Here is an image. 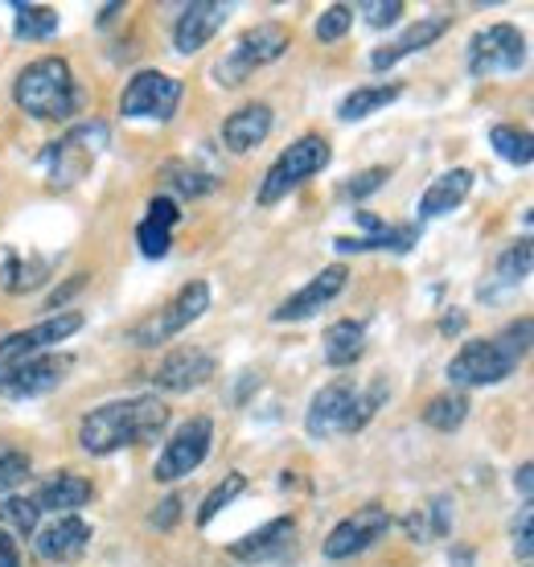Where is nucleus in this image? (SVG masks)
<instances>
[{
  "instance_id": "obj_1",
  "label": "nucleus",
  "mask_w": 534,
  "mask_h": 567,
  "mask_svg": "<svg viewBox=\"0 0 534 567\" xmlns=\"http://www.w3.org/2000/svg\"><path fill=\"white\" fill-rule=\"evenodd\" d=\"M170 427V408L156 395H132L99 403L95 412L83 415L79 424V449L91 456H112L127 444H144V440L161 436Z\"/></svg>"
},
{
  "instance_id": "obj_2",
  "label": "nucleus",
  "mask_w": 534,
  "mask_h": 567,
  "mask_svg": "<svg viewBox=\"0 0 534 567\" xmlns=\"http://www.w3.org/2000/svg\"><path fill=\"white\" fill-rule=\"evenodd\" d=\"M534 350V317H518L510 321L506 329H497L493 338L464 341L456 358L449 362V383L461 386V391H473V386H493L510 379L518 362Z\"/></svg>"
},
{
  "instance_id": "obj_3",
  "label": "nucleus",
  "mask_w": 534,
  "mask_h": 567,
  "mask_svg": "<svg viewBox=\"0 0 534 567\" xmlns=\"http://www.w3.org/2000/svg\"><path fill=\"white\" fill-rule=\"evenodd\" d=\"M13 100L33 120H71L79 112L83 95L74 86L71 62L58 54H45V58H33L29 66L17 71Z\"/></svg>"
},
{
  "instance_id": "obj_4",
  "label": "nucleus",
  "mask_w": 534,
  "mask_h": 567,
  "mask_svg": "<svg viewBox=\"0 0 534 567\" xmlns=\"http://www.w3.org/2000/svg\"><path fill=\"white\" fill-rule=\"evenodd\" d=\"M288 45H292L288 25H280V21H259V25L247 29L239 42L230 45V54L214 66V79H218L223 86L247 83L259 66H271L276 58L288 54Z\"/></svg>"
},
{
  "instance_id": "obj_5",
  "label": "nucleus",
  "mask_w": 534,
  "mask_h": 567,
  "mask_svg": "<svg viewBox=\"0 0 534 567\" xmlns=\"http://www.w3.org/2000/svg\"><path fill=\"white\" fill-rule=\"evenodd\" d=\"M329 161H333V148H329L325 136H300V141H292L271 161V169L264 173V182H259V206H276L280 198H288L296 185L317 177Z\"/></svg>"
},
{
  "instance_id": "obj_6",
  "label": "nucleus",
  "mask_w": 534,
  "mask_h": 567,
  "mask_svg": "<svg viewBox=\"0 0 534 567\" xmlns=\"http://www.w3.org/2000/svg\"><path fill=\"white\" fill-rule=\"evenodd\" d=\"M206 309H210V284L189 280L182 292L170 300V305H161L156 312H148L144 321H136V326L127 329V341H132V346H141V350L165 346V341H173L177 333H185V329L194 326Z\"/></svg>"
},
{
  "instance_id": "obj_7",
  "label": "nucleus",
  "mask_w": 534,
  "mask_h": 567,
  "mask_svg": "<svg viewBox=\"0 0 534 567\" xmlns=\"http://www.w3.org/2000/svg\"><path fill=\"white\" fill-rule=\"evenodd\" d=\"M182 95V79H173L165 71H141L127 79L124 95H120V115L124 120H161L165 124V120L177 115Z\"/></svg>"
},
{
  "instance_id": "obj_8",
  "label": "nucleus",
  "mask_w": 534,
  "mask_h": 567,
  "mask_svg": "<svg viewBox=\"0 0 534 567\" xmlns=\"http://www.w3.org/2000/svg\"><path fill=\"white\" fill-rule=\"evenodd\" d=\"M526 62V38L518 25L497 21V25L473 33L469 42V74L473 79H493V74H514Z\"/></svg>"
},
{
  "instance_id": "obj_9",
  "label": "nucleus",
  "mask_w": 534,
  "mask_h": 567,
  "mask_svg": "<svg viewBox=\"0 0 534 567\" xmlns=\"http://www.w3.org/2000/svg\"><path fill=\"white\" fill-rule=\"evenodd\" d=\"M210 444H214V420H206V415L185 420V424L170 436V444L161 449V456H156L153 477L161 485L189 477V473L210 456Z\"/></svg>"
},
{
  "instance_id": "obj_10",
  "label": "nucleus",
  "mask_w": 534,
  "mask_h": 567,
  "mask_svg": "<svg viewBox=\"0 0 534 567\" xmlns=\"http://www.w3.org/2000/svg\"><path fill=\"white\" fill-rule=\"evenodd\" d=\"M79 329H83V312L66 309V312H54V317L38 321V326L21 329V333H9V338L0 341V374H4V370H13V367H21V362H29V358L50 354L58 341L74 338Z\"/></svg>"
},
{
  "instance_id": "obj_11",
  "label": "nucleus",
  "mask_w": 534,
  "mask_h": 567,
  "mask_svg": "<svg viewBox=\"0 0 534 567\" xmlns=\"http://www.w3.org/2000/svg\"><path fill=\"white\" fill-rule=\"evenodd\" d=\"M387 530H391V514H387V506L370 502V506H358L353 514H346V518L325 535L321 551H325V559H350V555L370 551Z\"/></svg>"
},
{
  "instance_id": "obj_12",
  "label": "nucleus",
  "mask_w": 534,
  "mask_h": 567,
  "mask_svg": "<svg viewBox=\"0 0 534 567\" xmlns=\"http://www.w3.org/2000/svg\"><path fill=\"white\" fill-rule=\"evenodd\" d=\"M71 367H74L71 354L29 358V362H21V367H13V370H4V374H0V395H4V399H38V395H50L54 386L66 383Z\"/></svg>"
},
{
  "instance_id": "obj_13",
  "label": "nucleus",
  "mask_w": 534,
  "mask_h": 567,
  "mask_svg": "<svg viewBox=\"0 0 534 567\" xmlns=\"http://www.w3.org/2000/svg\"><path fill=\"white\" fill-rule=\"evenodd\" d=\"M353 403H358V386H353V379H333L329 386H321L309 403V415H305L309 436L325 440V436H338V432H350Z\"/></svg>"
},
{
  "instance_id": "obj_14",
  "label": "nucleus",
  "mask_w": 534,
  "mask_h": 567,
  "mask_svg": "<svg viewBox=\"0 0 534 567\" xmlns=\"http://www.w3.org/2000/svg\"><path fill=\"white\" fill-rule=\"evenodd\" d=\"M346 280H350V271L341 268V264H333V268L317 271L300 292H292L288 300H280V309H271V321L276 326H292V321H309L312 312H321L329 300L341 297V288H346Z\"/></svg>"
},
{
  "instance_id": "obj_15",
  "label": "nucleus",
  "mask_w": 534,
  "mask_h": 567,
  "mask_svg": "<svg viewBox=\"0 0 534 567\" xmlns=\"http://www.w3.org/2000/svg\"><path fill=\"white\" fill-rule=\"evenodd\" d=\"M214 370H218V358H214L210 350H202V346H182V350H173V354L156 367L153 383H156V391L185 395V391H194V386L210 383Z\"/></svg>"
},
{
  "instance_id": "obj_16",
  "label": "nucleus",
  "mask_w": 534,
  "mask_h": 567,
  "mask_svg": "<svg viewBox=\"0 0 534 567\" xmlns=\"http://www.w3.org/2000/svg\"><path fill=\"white\" fill-rule=\"evenodd\" d=\"M226 17H230V4H223V0H194V4H185L177 25H173V50L177 54H197L226 25Z\"/></svg>"
},
{
  "instance_id": "obj_17",
  "label": "nucleus",
  "mask_w": 534,
  "mask_h": 567,
  "mask_svg": "<svg viewBox=\"0 0 534 567\" xmlns=\"http://www.w3.org/2000/svg\"><path fill=\"white\" fill-rule=\"evenodd\" d=\"M91 543V526L79 518V514H62L58 523H50L45 530H38L33 539V551L42 564H66V559H79Z\"/></svg>"
},
{
  "instance_id": "obj_18",
  "label": "nucleus",
  "mask_w": 534,
  "mask_h": 567,
  "mask_svg": "<svg viewBox=\"0 0 534 567\" xmlns=\"http://www.w3.org/2000/svg\"><path fill=\"white\" fill-rule=\"evenodd\" d=\"M449 17H423V21H415L411 29H403L394 42L379 45L374 54H370V66L374 71H391L394 62H403L408 54H420V50H428V45H437L444 33H449Z\"/></svg>"
},
{
  "instance_id": "obj_19",
  "label": "nucleus",
  "mask_w": 534,
  "mask_h": 567,
  "mask_svg": "<svg viewBox=\"0 0 534 567\" xmlns=\"http://www.w3.org/2000/svg\"><path fill=\"white\" fill-rule=\"evenodd\" d=\"M271 132V107L267 103H243L239 112L223 120V144L230 153H251Z\"/></svg>"
},
{
  "instance_id": "obj_20",
  "label": "nucleus",
  "mask_w": 534,
  "mask_h": 567,
  "mask_svg": "<svg viewBox=\"0 0 534 567\" xmlns=\"http://www.w3.org/2000/svg\"><path fill=\"white\" fill-rule=\"evenodd\" d=\"M296 535V518H271L267 526H259V530H251L247 539L230 543V555L235 559H243V564H264V559H276V555L292 543Z\"/></svg>"
},
{
  "instance_id": "obj_21",
  "label": "nucleus",
  "mask_w": 534,
  "mask_h": 567,
  "mask_svg": "<svg viewBox=\"0 0 534 567\" xmlns=\"http://www.w3.org/2000/svg\"><path fill=\"white\" fill-rule=\"evenodd\" d=\"M91 482L86 477H79V473H54L50 482L38 485V511H54V514H74L83 511L86 502H91Z\"/></svg>"
},
{
  "instance_id": "obj_22",
  "label": "nucleus",
  "mask_w": 534,
  "mask_h": 567,
  "mask_svg": "<svg viewBox=\"0 0 534 567\" xmlns=\"http://www.w3.org/2000/svg\"><path fill=\"white\" fill-rule=\"evenodd\" d=\"M469 189H473V173H469V169L440 173L437 182L423 189L420 218H440V214H452L464 198H469Z\"/></svg>"
},
{
  "instance_id": "obj_23",
  "label": "nucleus",
  "mask_w": 534,
  "mask_h": 567,
  "mask_svg": "<svg viewBox=\"0 0 534 567\" xmlns=\"http://www.w3.org/2000/svg\"><path fill=\"white\" fill-rule=\"evenodd\" d=\"M362 350H366V326L362 321H333V326L325 329V362L329 367H338V370H346V367H353L358 358H362Z\"/></svg>"
},
{
  "instance_id": "obj_24",
  "label": "nucleus",
  "mask_w": 534,
  "mask_h": 567,
  "mask_svg": "<svg viewBox=\"0 0 534 567\" xmlns=\"http://www.w3.org/2000/svg\"><path fill=\"white\" fill-rule=\"evenodd\" d=\"M399 95H403V86H399V83L358 86V91H350V95L341 100L338 115L346 120V124H358V120H366V115H374V112H382V107H391Z\"/></svg>"
},
{
  "instance_id": "obj_25",
  "label": "nucleus",
  "mask_w": 534,
  "mask_h": 567,
  "mask_svg": "<svg viewBox=\"0 0 534 567\" xmlns=\"http://www.w3.org/2000/svg\"><path fill=\"white\" fill-rule=\"evenodd\" d=\"M415 239H420V230L415 227H382L374 230V235H362V239H333V247H338L341 256H353V251H394V256H403V251H411L415 247Z\"/></svg>"
},
{
  "instance_id": "obj_26",
  "label": "nucleus",
  "mask_w": 534,
  "mask_h": 567,
  "mask_svg": "<svg viewBox=\"0 0 534 567\" xmlns=\"http://www.w3.org/2000/svg\"><path fill=\"white\" fill-rule=\"evenodd\" d=\"M452 526V502L449 497H432L428 506H420L415 514H408V535L415 543H432L444 539Z\"/></svg>"
},
{
  "instance_id": "obj_27",
  "label": "nucleus",
  "mask_w": 534,
  "mask_h": 567,
  "mask_svg": "<svg viewBox=\"0 0 534 567\" xmlns=\"http://www.w3.org/2000/svg\"><path fill=\"white\" fill-rule=\"evenodd\" d=\"M13 33L17 42H42V38H54L58 33V13L50 4H13Z\"/></svg>"
},
{
  "instance_id": "obj_28",
  "label": "nucleus",
  "mask_w": 534,
  "mask_h": 567,
  "mask_svg": "<svg viewBox=\"0 0 534 567\" xmlns=\"http://www.w3.org/2000/svg\"><path fill=\"white\" fill-rule=\"evenodd\" d=\"M490 144H493V153L502 156V161H510V165H518V169L534 161V132H526V128L497 124V128H490Z\"/></svg>"
},
{
  "instance_id": "obj_29",
  "label": "nucleus",
  "mask_w": 534,
  "mask_h": 567,
  "mask_svg": "<svg viewBox=\"0 0 534 567\" xmlns=\"http://www.w3.org/2000/svg\"><path fill=\"white\" fill-rule=\"evenodd\" d=\"M534 271V235H522V239H514L497 256V264H493V276L502 284H518V280H526Z\"/></svg>"
},
{
  "instance_id": "obj_30",
  "label": "nucleus",
  "mask_w": 534,
  "mask_h": 567,
  "mask_svg": "<svg viewBox=\"0 0 534 567\" xmlns=\"http://www.w3.org/2000/svg\"><path fill=\"white\" fill-rule=\"evenodd\" d=\"M161 182L170 185L173 194H182V198H202V194H210V189H214L210 173L194 169L189 161H170V165L161 169Z\"/></svg>"
},
{
  "instance_id": "obj_31",
  "label": "nucleus",
  "mask_w": 534,
  "mask_h": 567,
  "mask_svg": "<svg viewBox=\"0 0 534 567\" xmlns=\"http://www.w3.org/2000/svg\"><path fill=\"white\" fill-rule=\"evenodd\" d=\"M469 420V399L461 391H452V395H437L428 408H423V424L437 427V432H456V427Z\"/></svg>"
},
{
  "instance_id": "obj_32",
  "label": "nucleus",
  "mask_w": 534,
  "mask_h": 567,
  "mask_svg": "<svg viewBox=\"0 0 534 567\" xmlns=\"http://www.w3.org/2000/svg\"><path fill=\"white\" fill-rule=\"evenodd\" d=\"M38 502L33 497H4L0 502V530H13V535H38Z\"/></svg>"
},
{
  "instance_id": "obj_33",
  "label": "nucleus",
  "mask_w": 534,
  "mask_h": 567,
  "mask_svg": "<svg viewBox=\"0 0 534 567\" xmlns=\"http://www.w3.org/2000/svg\"><path fill=\"white\" fill-rule=\"evenodd\" d=\"M243 489H247V477H243V473H226L223 482L206 494V502H202V511H197V526H210L214 518H218V514H223L226 506L243 494Z\"/></svg>"
},
{
  "instance_id": "obj_34",
  "label": "nucleus",
  "mask_w": 534,
  "mask_h": 567,
  "mask_svg": "<svg viewBox=\"0 0 534 567\" xmlns=\"http://www.w3.org/2000/svg\"><path fill=\"white\" fill-rule=\"evenodd\" d=\"M45 271H50V264H45L42 256H33V259L9 256L4 259V288H9V292H29V288H38V284L45 280Z\"/></svg>"
},
{
  "instance_id": "obj_35",
  "label": "nucleus",
  "mask_w": 534,
  "mask_h": 567,
  "mask_svg": "<svg viewBox=\"0 0 534 567\" xmlns=\"http://www.w3.org/2000/svg\"><path fill=\"white\" fill-rule=\"evenodd\" d=\"M29 473H33V461H29L25 449L0 444V494H9L21 482H29Z\"/></svg>"
},
{
  "instance_id": "obj_36",
  "label": "nucleus",
  "mask_w": 534,
  "mask_h": 567,
  "mask_svg": "<svg viewBox=\"0 0 534 567\" xmlns=\"http://www.w3.org/2000/svg\"><path fill=\"white\" fill-rule=\"evenodd\" d=\"M353 13L358 9H350V4H329L321 17H317V42H338V38H346L350 33V25H353Z\"/></svg>"
},
{
  "instance_id": "obj_37",
  "label": "nucleus",
  "mask_w": 534,
  "mask_h": 567,
  "mask_svg": "<svg viewBox=\"0 0 534 567\" xmlns=\"http://www.w3.org/2000/svg\"><path fill=\"white\" fill-rule=\"evenodd\" d=\"M136 243H141V251H144L148 259L170 256V247H173V227H165V223H153V218H144L141 227H136Z\"/></svg>"
},
{
  "instance_id": "obj_38",
  "label": "nucleus",
  "mask_w": 534,
  "mask_h": 567,
  "mask_svg": "<svg viewBox=\"0 0 534 567\" xmlns=\"http://www.w3.org/2000/svg\"><path fill=\"white\" fill-rule=\"evenodd\" d=\"M387 177H391V169H387V165L362 169L358 177H353V182H346V189H341V194H346L350 202H362V198H370L374 189H382V185H387Z\"/></svg>"
},
{
  "instance_id": "obj_39",
  "label": "nucleus",
  "mask_w": 534,
  "mask_h": 567,
  "mask_svg": "<svg viewBox=\"0 0 534 567\" xmlns=\"http://www.w3.org/2000/svg\"><path fill=\"white\" fill-rule=\"evenodd\" d=\"M510 535H514V551H518L522 559H534V502H531V506H522V511L514 514V526H510Z\"/></svg>"
},
{
  "instance_id": "obj_40",
  "label": "nucleus",
  "mask_w": 534,
  "mask_h": 567,
  "mask_svg": "<svg viewBox=\"0 0 534 567\" xmlns=\"http://www.w3.org/2000/svg\"><path fill=\"white\" fill-rule=\"evenodd\" d=\"M358 13L366 17V25L387 29V25H394V21L403 17V0H366Z\"/></svg>"
},
{
  "instance_id": "obj_41",
  "label": "nucleus",
  "mask_w": 534,
  "mask_h": 567,
  "mask_svg": "<svg viewBox=\"0 0 534 567\" xmlns=\"http://www.w3.org/2000/svg\"><path fill=\"white\" fill-rule=\"evenodd\" d=\"M177 518H182V494H170L156 502V511L148 514V523L156 526V530H173L177 526Z\"/></svg>"
},
{
  "instance_id": "obj_42",
  "label": "nucleus",
  "mask_w": 534,
  "mask_h": 567,
  "mask_svg": "<svg viewBox=\"0 0 534 567\" xmlns=\"http://www.w3.org/2000/svg\"><path fill=\"white\" fill-rule=\"evenodd\" d=\"M144 218H153V223H165V227H177V223H182V206L161 194V198L148 202V214H144Z\"/></svg>"
},
{
  "instance_id": "obj_43",
  "label": "nucleus",
  "mask_w": 534,
  "mask_h": 567,
  "mask_svg": "<svg viewBox=\"0 0 534 567\" xmlns=\"http://www.w3.org/2000/svg\"><path fill=\"white\" fill-rule=\"evenodd\" d=\"M0 567H21V551L9 530H0Z\"/></svg>"
},
{
  "instance_id": "obj_44",
  "label": "nucleus",
  "mask_w": 534,
  "mask_h": 567,
  "mask_svg": "<svg viewBox=\"0 0 534 567\" xmlns=\"http://www.w3.org/2000/svg\"><path fill=\"white\" fill-rule=\"evenodd\" d=\"M79 288H86V276H74L71 284H62L54 297H50V309H62V305H66V300H71L74 292H79Z\"/></svg>"
},
{
  "instance_id": "obj_45",
  "label": "nucleus",
  "mask_w": 534,
  "mask_h": 567,
  "mask_svg": "<svg viewBox=\"0 0 534 567\" xmlns=\"http://www.w3.org/2000/svg\"><path fill=\"white\" fill-rule=\"evenodd\" d=\"M514 485H518V494L534 497V465H522L518 473H514Z\"/></svg>"
},
{
  "instance_id": "obj_46",
  "label": "nucleus",
  "mask_w": 534,
  "mask_h": 567,
  "mask_svg": "<svg viewBox=\"0 0 534 567\" xmlns=\"http://www.w3.org/2000/svg\"><path fill=\"white\" fill-rule=\"evenodd\" d=\"M440 329H444V333H456V329H464V312H449V317L440 321Z\"/></svg>"
},
{
  "instance_id": "obj_47",
  "label": "nucleus",
  "mask_w": 534,
  "mask_h": 567,
  "mask_svg": "<svg viewBox=\"0 0 534 567\" xmlns=\"http://www.w3.org/2000/svg\"><path fill=\"white\" fill-rule=\"evenodd\" d=\"M526 223H534V210H531V214H526Z\"/></svg>"
}]
</instances>
